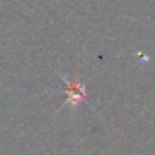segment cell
Masks as SVG:
<instances>
[{"label": "cell", "mask_w": 155, "mask_h": 155, "mask_svg": "<svg viewBox=\"0 0 155 155\" xmlns=\"http://www.w3.org/2000/svg\"><path fill=\"white\" fill-rule=\"evenodd\" d=\"M65 82H67V102L65 104L70 105L72 108H77L80 102L85 100V87L78 80L65 78Z\"/></svg>", "instance_id": "obj_1"}]
</instances>
